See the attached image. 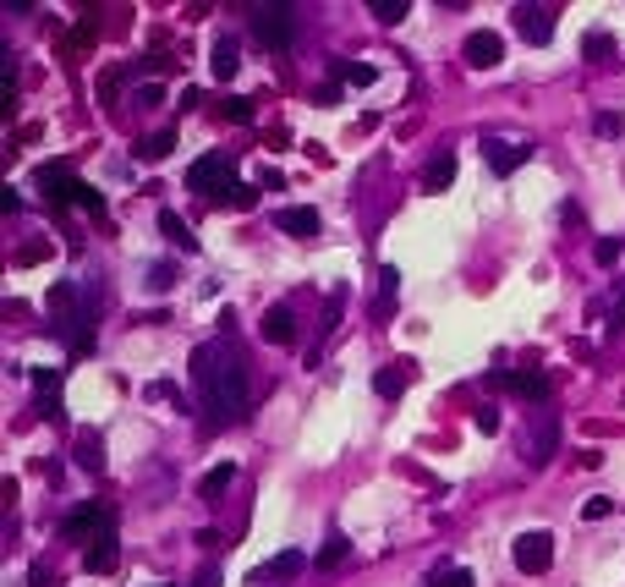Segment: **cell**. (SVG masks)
<instances>
[{"label":"cell","instance_id":"10","mask_svg":"<svg viewBox=\"0 0 625 587\" xmlns=\"http://www.w3.org/2000/svg\"><path fill=\"white\" fill-rule=\"evenodd\" d=\"M510 17H516V33L527 44H548L554 39V6H516Z\"/></svg>","mask_w":625,"mask_h":587},{"label":"cell","instance_id":"8","mask_svg":"<svg viewBox=\"0 0 625 587\" xmlns=\"http://www.w3.org/2000/svg\"><path fill=\"white\" fill-rule=\"evenodd\" d=\"M39 187L50 192L55 204H78V198H83V181L72 176V165H60V160H55V165H39Z\"/></svg>","mask_w":625,"mask_h":587},{"label":"cell","instance_id":"40","mask_svg":"<svg viewBox=\"0 0 625 587\" xmlns=\"http://www.w3.org/2000/svg\"><path fill=\"white\" fill-rule=\"evenodd\" d=\"M78 209H88L94 220H105V198H99V192H94V187H83V198H78Z\"/></svg>","mask_w":625,"mask_h":587},{"label":"cell","instance_id":"30","mask_svg":"<svg viewBox=\"0 0 625 587\" xmlns=\"http://www.w3.org/2000/svg\"><path fill=\"white\" fill-rule=\"evenodd\" d=\"M149 401H170L176 412H187V396H181V390H176L170 379H160V384H149Z\"/></svg>","mask_w":625,"mask_h":587},{"label":"cell","instance_id":"6","mask_svg":"<svg viewBox=\"0 0 625 587\" xmlns=\"http://www.w3.org/2000/svg\"><path fill=\"white\" fill-rule=\"evenodd\" d=\"M521 455H527V467H538V472H543V467L554 462V455H560V417L543 412V417H538V428H532V445H527Z\"/></svg>","mask_w":625,"mask_h":587},{"label":"cell","instance_id":"36","mask_svg":"<svg viewBox=\"0 0 625 587\" xmlns=\"http://www.w3.org/2000/svg\"><path fill=\"white\" fill-rule=\"evenodd\" d=\"M170 286H176V270H170V264H154V270H149V291H170Z\"/></svg>","mask_w":625,"mask_h":587},{"label":"cell","instance_id":"7","mask_svg":"<svg viewBox=\"0 0 625 587\" xmlns=\"http://www.w3.org/2000/svg\"><path fill=\"white\" fill-rule=\"evenodd\" d=\"M510 555H516V565H521L527 576H543V571L554 565V538H548V533H521Z\"/></svg>","mask_w":625,"mask_h":587},{"label":"cell","instance_id":"3","mask_svg":"<svg viewBox=\"0 0 625 587\" xmlns=\"http://www.w3.org/2000/svg\"><path fill=\"white\" fill-rule=\"evenodd\" d=\"M253 39H258L263 50H291V39H297L291 6H258V12H253Z\"/></svg>","mask_w":625,"mask_h":587},{"label":"cell","instance_id":"32","mask_svg":"<svg viewBox=\"0 0 625 587\" xmlns=\"http://www.w3.org/2000/svg\"><path fill=\"white\" fill-rule=\"evenodd\" d=\"M132 105H137V110H154V105H165V88H160V83H143V88L132 94Z\"/></svg>","mask_w":625,"mask_h":587},{"label":"cell","instance_id":"18","mask_svg":"<svg viewBox=\"0 0 625 587\" xmlns=\"http://www.w3.org/2000/svg\"><path fill=\"white\" fill-rule=\"evenodd\" d=\"M231 478H236V462H220V467H208V472L198 478V500H208V505H220V494L231 489Z\"/></svg>","mask_w":625,"mask_h":587},{"label":"cell","instance_id":"22","mask_svg":"<svg viewBox=\"0 0 625 587\" xmlns=\"http://www.w3.org/2000/svg\"><path fill=\"white\" fill-rule=\"evenodd\" d=\"M170 149H176V126H165V133H154V138H143V143H137L132 154H137V160H143V165H160V160H165Z\"/></svg>","mask_w":625,"mask_h":587},{"label":"cell","instance_id":"4","mask_svg":"<svg viewBox=\"0 0 625 587\" xmlns=\"http://www.w3.org/2000/svg\"><path fill=\"white\" fill-rule=\"evenodd\" d=\"M60 533L72 538V544H94V538H105V533H115V516L105 510V505H78L72 516L60 521Z\"/></svg>","mask_w":625,"mask_h":587},{"label":"cell","instance_id":"42","mask_svg":"<svg viewBox=\"0 0 625 587\" xmlns=\"http://www.w3.org/2000/svg\"><path fill=\"white\" fill-rule=\"evenodd\" d=\"M198 587H220V565H215V560H208V565L198 571Z\"/></svg>","mask_w":625,"mask_h":587},{"label":"cell","instance_id":"25","mask_svg":"<svg viewBox=\"0 0 625 587\" xmlns=\"http://www.w3.org/2000/svg\"><path fill=\"white\" fill-rule=\"evenodd\" d=\"M335 78H340L345 88H368V83H379V72L363 67V60H335Z\"/></svg>","mask_w":625,"mask_h":587},{"label":"cell","instance_id":"5","mask_svg":"<svg viewBox=\"0 0 625 587\" xmlns=\"http://www.w3.org/2000/svg\"><path fill=\"white\" fill-rule=\"evenodd\" d=\"M461 55H466L472 72H489V67H500V60H505V39H500L494 28H477V33H466Z\"/></svg>","mask_w":625,"mask_h":587},{"label":"cell","instance_id":"2","mask_svg":"<svg viewBox=\"0 0 625 587\" xmlns=\"http://www.w3.org/2000/svg\"><path fill=\"white\" fill-rule=\"evenodd\" d=\"M187 187L198 192V198H208V204H225L231 198V187H236V160L231 154H203V160H192L187 165Z\"/></svg>","mask_w":625,"mask_h":587},{"label":"cell","instance_id":"12","mask_svg":"<svg viewBox=\"0 0 625 587\" xmlns=\"http://www.w3.org/2000/svg\"><path fill=\"white\" fill-rule=\"evenodd\" d=\"M406 384H411V362H406V357H400V362H384V368L373 373V396H379V401H400Z\"/></svg>","mask_w":625,"mask_h":587},{"label":"cell","instance_id":"38","mask_svg":"<svg viewBox=\"0 0 625 587\" xmlns=\"http://www.w3.org/2000/svg\"><path fill=\"white\" fill-rule=\"evenodd\" d=\"M253 204H258V192L236 181V187H231V198H225V209H253Z\"/></svg>","mask_w":625,"mask_h":587},{"label":"cell","instance_id":"35","mask_svg":"<svg viewBox=\"0 0 625 587\" xmlns=\"http://www.w3.org/2000/svg\"><path fill=\"white\" fill-rule=\"evenodd\" d=\"M121 78H126V72H121V67H115V72H105V78H99V99H105V105H115V94H121Z\"/></svg>","mask_w":625,"mask_h":587},{"label":"cell","instance_id":"23","mask_svg":"<svg viewBox=\"0 0 625 587\" xmlns=\"http://www.w3.org/2000/svg\"><path fill=\"white\" fill-rule=\"evenodd\" d=\"M455 181V154H439V160H428V170H423V192H445Z\"/></svg>","mask_w":625,"mask_h":587},{"label":"cell","instance_id":"43","mask_svg":"<svg viewBox=\"0 0 625 587\" xmlns=\"http://www.w3.org/2000/svg\"><path fill=\"white\" fill-rule=\"evenodd\" d=\"M28 582H33V587H55V576H50V565H33V571H28Z\"/></svg>","mask_w":625,"mask_h":587},{"label":"cell","instance_id":"27","mask_svg":"<svg viewBox=\"0 0 625 587\" xmlns=\"http://www.w3.org/2000/svg\"><path fill=\"white\" fill-rule=\"evenodd\" d=\"M428 587H477V582H472V571H466V565H434Z\"/></svg>","mask_w":625,"mask_h":587},{"label":"cell","instance_id":"37","mask_svg":"<svg viewBox=\"0 0 625 587\" xmlns=\"http://www.w3.org/2000/svg\"><path fill=\"white\" fill-rule=\"evenodd\" d=\"M609 510H614V500H609V494H593V500L582 505V516H587V521H603Z\"/></svg>","mask_w":625,"mask_h":587},{"label":"cell","instance_id":"11","mask_svg":"<svg viewBox=\"0 0 625 587\" xmlns=\"http://www.w3.org/2000/svg\"><path fill=\"white\" fill-rule=\"evenodd\" d=\"M33 384H39V412H44V423H66V407H60V373L55 368H33Z\"/></svg>","mask_w":625,"mask_h":587},{"label":"cell","instance_id":"9","mask_svg":"<svg viewBox=\"0 0 625 587\" xmlns=\"http://www.w3.org/2000/svg\"><path fill=\"white\" fill-rule=\"evenodd\" d=\"M483 160H489V170H494V176H516V170L532 160V149H527V143H505V138H489V143H483Z\"/></svg>","mask_w":625,"mask_h":587},{"label":"cell","instance_id":"34","mask_svg":"<svg viewBox=\"0 0 625 587\" xmlns=\"http://www.w3.org/2000/svg\"><path fill=\"white\" fill-rule=\"evenodd\" d=\"M593 133H598V138H620V133H625V121L603 110V115H593Z\"/></svg>","mask_w":625,"mask_h":587},{"label":"cell","instance_id":"39","mask_svg":"<svg viewBox=\"0 0 625 587\" xmlns=\"http://www.w3.org/2000/svg\"><path fill=\"white\" fill-rule=\"evenodd\" d=\"M472 423H477L483 434H500V412H494V407H477V412H472Z\"/></svg>","mask_w":625,"mask_h":587},{"label":"cell","instance_id":"1","mask_svg":"<svg viewBox=\"0 0 625 587\" xmlns=\"http://www.w3.org/2000/svg\"><path fill=\"white\" fill-rule=\"evenodd\" d=\"M192 379H198V390H203V407L215 412L220 423H242V417H247V368H242L225 346L203 341V346L192 352Z\"/></svg>","mask_w":625,"mask_h":587},{"label":"cell","instance_id":"29","mask_svg":"<svg viewBox=\"0 0 625 587\" xmlns=\"http://www.w3.org/2000/svg\"><path fill=\"white\" fill-rule=\"evenodd\" d=\"M368 12H373L379 23H390V28H395V23H400V17H406L411 6H406V0H373V6H368Z\"/></svg>","mask_w":625,"mask_h":587},{"label":"cell","instance_id":"24","mask_svg":"<svg viewBox=\"0 0 625 587\" xmlns=\"http://www.w3.org/2000/svg\"><path fill=\"white\" fill-rule=\"evenodd\" d=\"M160 231H165V236H170V242H176L181 252H198V236L187 231V220H181L176 209H160Z\"/></svg>","mask_w":625,"mask_h":587},{"label":"cell","instance_id":"28","mask_svg":"<svg viewBox=\"0 0 625 587\" xmlns=\"http://www.w3.org/2000/svg\"><path fill=\"white\" fill-rule=\"evenodd\" d=\"M215 110H220L225 121H236V126H247V121H253V99H242V94H225Z\"/></svg>","mask_w":625,"mask_h":587},{"label":"cell","instance_id":"19","mask_svg":"<svg viewBox=\"0 0 625 587\" xmlns=\"http://www.w3.org/2000/svg\"><path fill=\"white\" fill-rule=\"evenodd\" d=\"M78 467L94 472V478L105 472V439H99V428H83V434H78Z\"/></svg>","mask_w":625,"mask_h":587},{"label":"cell","instance_id":"26","mask_svg":"<svg viewBox=\"0 0 625 587\" xmlns=\"http://www.w3.org/2000/svg\"><path fill=\"white\" fill-rule=\"evenodd\" d=\"M345 555H352L345 533H340V527H329V538H324V549H318V565H324V571H335V565H345Z\"/></svg>","mask_w":625,"mask_h":587},{"label":"cell","instance_id":"17","mask_svg":"<svg viewBox=\"0 0 625 587\" xmlns=\"http://www.w3.org/2000/svg\"><path fill=\"white\" fill-rule=\"evenodd\" d=\"M263 341H274V346H291V341H297L291 307H269V313H263Z\"/></svg>","mask_w":625,"mask_h":587},{"label":"cell","instance_id":"41","mask_svg":"<svg viewBox=\"0 0 625 587\" xmlns=\"http://www.w3.org/2000/svg\"><path fill=\"white\" fill-rule=\"evenodd\" d=\"M0 209H6V215H17V209H23V198H17V187H0Z\"/></svg>","mask_w":625,"mask_h":587},{"label":"cell","instance_id":"44","mask_svg":"<svg viewBox=\"0 0 625 587\" xmlns=\"http://www.w3.org/2000/svg\"><path fill=\"white\" fill-rule=\"evenodd\" d=\"M614 318H625V280H614Z\"/></svg>","mask_w":625,"mask_h":587},{"label":"cell","instance_id":"16","mask_svg":"<svg viewBox=\"0 0 625 587\" xmlns=\"http://www.w3.org/2000/svg\"><path fill=\"white\" fill-rule=\"evenodd\" d=\"M274 225H280L286 236H318V209H308V204H291V209H280V215H274Z\"/></svg>","mask_w":625,"mask_h":587},{"label":"cell","instance_id":"14","mask_svg":"<svg viewBox=\"0 0 625 587\" xmlns=\"http://www.w3.org/2000/svg\"><path fill=\"white\" fill-rule=\"evenodd\" d=\"M83 565H88L94 576H110V571L121 565V544H115V533H105V538H94V544L83 549Z\"/></svg>","mask_w":625,"mask_h":587},{"label":"cell","instance_id":"31","mask_svg":"<svg viewBox=\"0 0 625 587\" xmlns=\"http://www.w3.org/2000/svg\"><path fill=\"white\" fill-rule=\"evenodd\" d=\"M582 55H587V60H609V55H614V39H609V33H587V39H582Z\"/></svg>","mask_w":625,"mask_h":587},{"label":"cell","instance_id":"13","mask_svg":"<svg viewBox=\"0 0 625 587\" xmlns=\"http://www.w3.org/2000/svg\"><path fill=\"white\" fill-rule=\"evenodd\" d=\"M494 384L516 390L521 401H548V373H538V368H527V373H494Z\"/></svg>","mask_w":625,"mask_h":587},{"label":"cell","instance_id":"15","mask_svg":"<svg viewBox=\"0 0 625 587\" xmlns=\"http://www.w3.org/2000/svg\"><path fill=\"white\" fill-rule=\"evenodd\" d=\"M302 565H308V555H302V549H286V555L263 560V565L253 571V582H258V587H263V582H286V576H297Z\"/></svg>","mask_w":625,"mask_h":587},{"label":"cell","instance_id":"33","mask_svg":"<svg viewBox=\"0 0 625 587\" xmlns=\"http://www.w3.org/2000/svg\"><path fill=\"white\" fill-rule=\"evenodd\" d=\"M620 252H625V242H620V236H603V242L593 247V258H598V264H603V270L614 264V258H620Z\"/></svg>","mask_w":625,"mask_h":587},{"label":"cell","instance_id":"20","mask_svg":"<svg viewBox=\"0 0 625 587\" xmlns=\"http://www.w3.org/2000/svg\"><path fill=\"white\" fill-rule=\"evenodd\" d=\"M236 67H242V60H236V39H215V50H208V72H215L220 83H231Z\"/></svg>","mask_w":625,"mask_h":587},{"label":"cell","instance_id":"21","mask_svg":"<svg viewBox=\"0 0 625 587\" xmlns=\"http://www.w3.org/2000/svg\"><path fill=\"white\" fill-rule=\"evenodd\" d=\"M395 297H400V270L384 264V270H379V302H373V318H390V313H395Z\"/></svg>","mask_w":625,"mask_h":587}]
</instances>
